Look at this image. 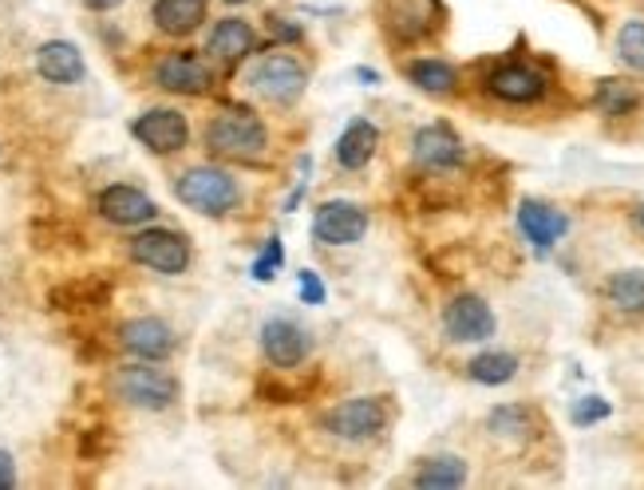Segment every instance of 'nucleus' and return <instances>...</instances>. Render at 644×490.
Returning a JSON list of instances; mask_svg holds the SVG:
<instances>
[{"label": "nucleus", "mask_w": 644, "mask_h": 490, "mask_svg": "<svg viewBox=\"0 0 644 490\" xmlns=\"http://www.w3.org/2000/svg\"><path fill=\"white\" fill-rule=\"evenodd\" d=\"M226 4H245V0H226Z\"/></svg>", "instance_id": "nucleus-35"}, {"label": "nucleus", "mask_w": 644, "mask_h": 490, "mask_svg": "<svg viewBox=\"0 0 644 490\" xmlns=\"http://www.w3.org/2000/svg\"><path fill=\"white\" fill-rule=\"evenodd\" d=\"M281 262H285V250H281V241L274 238L269 246H265L262 257L253 262V277H257V281H274V273L281 269Z\"/></svg>", "instance_id": "nucleus-29"}, {"label": "nucleus", "mask_w": 644, "mask_h": 490, "mask_svg": "<svg viewBox=\"0 0 644 490\" xmlns=\"http://www.w3.org/2000/svg\"><path fill=\"white\" fill-rule=\"evenodd\" d=\"M636 222H641V226H644V206H641V210H636Z\"/></svg>", "instance_id": "nucleus-34"}, {"label": "nucleus", "mask_w": 644, "mask_h": 490, "mask_svg": "<svg viewBox=\"0 0 644 490\" xmlns=\"http://www.w3.org/2000/svg\"><path fill=\"white\" fill-rule=\"evenodd\" d=\"M119 344L139 360H163L175 352V332L159 316H135L119 328Z\"/></svg>", "instance_id": "nucleus-12"}, {"label": "nucleus", "mask_w": 644, "mask_h": 490, "mask_svg": "<svg viewBox=\"0 0 644 490\" xmlns=\"http://www.w3.org/2000/svg\"><path fill=\"white\" fill-rule=\"evenodd\" d=\"M415 163L427 166V171H451V166L463 163V142L459 135L451 131L447 123H431V127H419L415 131Z\"/></svg>", "instance_id": "nucleus-11"}, {"label": "nucleus", "mask_w": 644, "mask_h": 490, "mask_svg": "<svg viewBox=\"0 0 644 490\" xmlns=\"http://www.w3.org/2000/svg\"><path fill=\"white\" fill-rule=\"evenodd\" d=\"M487 427H491V436H498V439H530L538 424H534V412H530V407H522V403H506V407H494Z\"/></svg>", "instance_id": "nucleus-24"}, {"label": "nucleus", "mask_w": 644, "mask_h": 490, "mask_svg": "<svg viewBox=\"0 0 644 490\" xmlns=\"http://www.w3.org/2000/svg\"><path fill=\"white\" fill-rule=\"evenodd\" d=\"M308 349H313L308 332L301 325H293V321L277 316V321H265L262 325V352L274 368H296L308 356Z\"/></svg>", "instance_id": "nucleus-10"}, {"label": "nucleus", "mask_w": 644, "mask_h": 490, "mask_svg": "<svg viewBox=\"0 0 644 490\" xmlns=\"http://www.w3.org/2000/svg\"><path fill=\"white\" fill-rule=\"evenodd\" d=\"M151 16L166 36H190L206 21V0H154Z\"/></svg>", "instance_id": "nucleus-20"}, {"label": "nucleus", "mask_w": 644, "mask_h": 490, "mask_svg": "<svg viewBox=\"0 0 644 490\" xmlns=\"http://www.w3.org/2000/svg\"><path fill=\"white\" fill-rule=\"evenodd\" d=\"M253 45H257V36H253L250 21H238V16L218 21V28L210 33V52L218 55V60H226V64L245 60L253 52Z\"/></svg>", "instance_id": "nucleus-19"}, {"label": "nucleus", "mask_w": 644, "mask_h": 490, "mask_svg": "<svg viewBox=\"0 0 644 490\" xmlns=\"http://www.w3.org/2000/svg\"><path fill=\"white\" fill-rule=\"evenodd\" d=\"M305 67L289 60V55H265L262 64L250 72V88L262 99H269V103H293L305 91Z\"/></svg>", "instance_id": "nucleus-5"}, {"label": "nucleus", "mask_w": 644, "mask_h": 490, "mask_svg": "<svg viewBox=\"0 0 644 490\" xmlns=\"http://www.w3.org/2000/svg\"><path fill=\"white\" fill-rule=\"evenodd\" d=\"M154 84L166 91H178V96H202V91H210V84H214V76H210V67L198 60V55H166L163 64L154 67Z\"/></svg>", "instance_id": "nucleus-13"}, {"label": "nucleus", "mask_w": 644, "mask_h": 490, "mask_svg": "<svg viewBox=\"0 0 644 490\" xmlns=\"http://www.w3.org/2000/svg\"><path fill=\"white\" fill-rule=\"evenodd\" d=\"M641 103V91L629 84V79H601L597 96H593V108L601 115H629V111Z\"/></svg>", "instance_id": "nucleus-25"}, {"label": "nucleus", "mask_w": 644, "mask_h": 490, "mask_svg": "<svg viewBox=\"0 0 644 490\" xmlns=\"http://www.w3.org/2000/svg\"><path fill=\"white\" fill-rule=\"evenodd\" d=\"M617 52L629 67L644 72V21H629L617 36Z\"/></svg>", "instance_id": "nucleus-27"}, {"label": "nucleus", "mask_w": 644, "mask_h": 490, "mask_svg": "<svg viewBox=\"0 0 644 490\" xmlns=\"http://www.w3.org/2000/svg\"><path fill=\"white\" fill-rule=\"evenodd\" d=\"M356 76H361L364 84H376V79H380V76H376V72H368V67H361V72H356Z\"/></svg>", "instance_id": "nucleus-33"}, {"label": "nucleus", "mask_w": 644, "mask_h": 490, "mask_svg": "<svg viewBox=\"0 0 644 490\" xmlns=\"http://www.w3.org/2000/svg\"><path fill=\"white\" fill-rule=\"evenodd\" d=\"M368 234V214L356 202H325L313 218V238L320 246H356Z\"/></svg>", "instance_id": "nucleus-7"}, {"label": "nucleus", "mask_w": 644, "mask_h": 490, "mask_svg": "<svg viewBox=\"0 0 644 490\" xmlns=\"http://www.w3.org/2000/svg\"><path fill=\"white\" fill-rule=\"evenodd\" d=\"M269 36H274V40H289V45H293V40H301V28H296V24H289V21H281V16H277V21H269Z\"/></svg>", "instance_id": "nucleus-31"}, {"label": "nucleus", "mask_w": 644, "mask_h": 490, "mask_svg": "<svg viewBox=\"0 0 644 490\" xmlns=\"http://www.w3.org/2000/svg\"><path fill=\"white\" fill-rule=\"evenodd\" d=\"M131 135L147 147V151L175 154V151H182L186 139H190V127H186V115H178V111L154 108L131 123Z\"/></svg>", "instance_id": "nucleus-9"}, {"label": "nucleus", "mask_w": 644, "mask_h": 490, "mask_svg": "<svg viewBox=\"0 0 644 490\" xmlns=\"http://www.w3.org/2000/svg\"><path fill=\"white\" fill-rule=\"evenodd\" d=\"M467 372L475 384L498 388V384H510L518 376V356H510V352H482V356L470 360Z\"/></svg>", "instance_id": "nucleus-23"}, {"label": "nucleus", "mask_w": 644, "mask_h": 490, "mask_svg": "<svg viewBox=\"0 0 644 490\" xmlns=\"http://www.w3.org/2000/svg\"><path fill=\"white\" fill-rule=\"evenodd\" d=\"M178 202H186L190 210L198 214H206V218H222V214H230L238 206V183H233L226 171L218 166H194V171H186L175 186Z\"/></svg>", "instance_id": "nucleus-1"}, {"label": "nucleus", "mask_w": 644, "mask_h": 490, "mask_svg": "<svg viewBox=\"0 0 644 490\" xmlns=\"http://www.w3.org/2000/svg\"><path fill=\"white\" fill-rule=\"evenodd\" d=\"M131 257L147 269L175 277L190 265V246L175 229H142L131 238Z\"/></svg>", "instance_id": "nucleus-4"}, {"label": "nucleus", "mask_w": 644, "mask_h": 490, "mask_svg": "<svg viewBox=\"0 0 644 490\" xmlns=\"http://www.w3.org/2000/svg\"><path fill=\"white\" fill-rule=\"evenodd\" d=\"M99 214L115 222V226H142V222H151L159 214V206L135 186H108L99 194Z\"/></svg>", "instance_id": "nucleus-15"}, {"label": "nucleus", "mask_w": 644, "mask_h": 490, "mask_svg": "<svg viewBox=\"0 0 644 490\" xmlns=\"http://www.w3.org/2000/svg\"><path fill=\"white\" fill-rule=\"evenodd\" d=\"M115 392L131 403V407L163 412V407H171V403L178 400V380L163 368L139 364V368H123L119 376H115Z\"/></svg>", "instance_id": "nucleus-3"}, {"label": "nucleus", "mask_w": 644, "mask_h": 490, "mask_svg": "<svg viewBox=\"0 0 644 490\" xmlns=\"http://www.w3.org/2000/svg\"><path fill=\"white\" fill-rule=\"evenodd\" d=\"M605 293L624 313H644V273H617V277H609Z\"/></svg>", "instance_id": "nucleus-26"}, {"label": "nucleus", "mask_w": 644, "mask_h": 490, "mask_svg": "<svg viewBox=\"0 0 644 490\" xmlns=\"http://www.w3.org/2000/svg\"><path fill=\"white\" fill-rule=\"evenodd\" d=\"M487 91L506 99V103H534V99L546 96V76L526 64H503L491 72Z\"/></svg>", "instance_id": "nucleus-14"}, {"label": "nucleus", "mask_w": 644, "mask_h": 490, "mask_svg": "<svg viewBox=\"0 0 644 490\" xmlns=\"http://www.w3.org/2000/svg\"><path fill=\"white\" fill-rule=\"evenodd\" d=\"M12 487H16V467H12L9 451H0V490H12Z\"/></svg>", "instance_id": "nucleus-32"}, {"label": "nucleus", "mask_w": 644, "mask_h": 490, "mask_svg": "<svg viewBox=\"0 0 644 490\" xmlns=\"http://www.w3.org/2000/svg\"><path fill=\"white\" fill-rule=\"evenodd\" d=\"M467 482V463L459 455H435L427 458L419 475H415V487L424 490H455Z\"/></svg>", "instance_id": "nucleus-21"}, {"label": "nucleus", "mask_w": 644, "mask_h": 490, "mask_svg": "<svg viewBox=\"0 0 644 490\" xmlns=\"http://www.w3.org/2000/svg\"><path fill=\"white\" fill-rule=\"evenodd\" d=\"M380 147V131H376V123L368 120H356L344 127V135L337 139V163L344 171H361V166L371 163V154Z\"/></svg>", "instance_id": "nucleus-18"}, {"label": "nucleus", "mask_w": 644, "mask_h": 490, "mask_svg": "<svg viewBox=\"0 0 644 490\" xmlns=\"http://www.w3.org/2000/svg\"><path fill=\"white\" fill-rule=\"evenodd\" d=\"M609 412L613 407L601 400V395H585V400L573 403V415H569V419L578 427H590V424H601V419H609Z\"/></svg>", "instance_id": "nucleus-28"}, {"label": "nucleus", "mask_w": 644, "mask_h": 490, "mask_svg": "<svg viewBox=\"0 0 644 490\" xmlns=\"http://www.w3.org/2000/svg\"><path fill=\"white\" fill-rule=\"evenodd\" d=\"M518 226H522L526 241H534V250H550V246L569 229V218L561 214V210L546 206V202L526 198L522 210H518Z\"/></svg>", "instance_id": "nucleus-17"}, {"label": "nucleus", "mask_w": 644, "mask_h": 490, "mask_svg": "<svg viewBox=\"0 0 644 490\" xmlns=\"http://www.w3.org/2000/svg\"><path fill=\"white\" fill-rule=\"evenodd\" d=\"M36 72H40L48 84H64V88L88 76L79 48L67 45V40H48V45H40V52H36Z\"/></svg>", "instance_id": "nucleus-16"}, {"label": "nucleus", "mask_w": 644, "mask_h": 490, "mask_svg": "<svg viewBox=\"0 0 644 490\" xmlns=\"http://www.w3.org/2000/svg\"><path fill=\"white\" fill-rule=\"evenodd\" d=\"M407 79H412L419 91H427V96H451L455 84H459L455 67L443 64V60H415V64L407 67Z\"/></svg>", "instance_id": "nucleus-22"}, {"label": "nucleus", "mask_w": 644, "mask_h": 490, "mask_svg": "<svg viewBox=\"0 0 644 490\" xmlns=\"http://www.w3.org/2000/svg\"><path fill=\"white\" fill-rule=\"evenodd\" d=\"M296 289H301V297H305V305H325V285H320V277L313 269H301Z\"/></svg>", "instance_id": "nucleus-30"}, {"label": "nucleus", "mask_w": 644, "mask_h": 490, "mask_svg": "<svg viewBox=\"0 0 644 490\" xmlns=\"http://www.w3.org/2000/svg\"><path fill=\"white\" fill-rule=\"evenodd\" d=\"M383 424H388V407L380 400H371V395H361V400H344L337 412H328L325 427L332 436L340 439H371L380 436Z\"/></svg>", "instance_id": "nucleus-8"}, {"label": "nucleus", "mask_w": 644, "mask_h": 490, "mask_svg": "<svg viewBox=\"0 0 644 490\" xmlns=\"http://www.w3.org/2000/svg\"><path fill=\"white\" fill-rule=\"evenodd\" d=\"M443 328L455 344H475V340H491L498 321H494L491 305L475 293L455 297L447 309H443Z\"/></svg>", "instance_id": "nucleus-6"}, {"label": "nucleus", "mask_w": 644, "mask_h": 490, "mask_svg": "<svg viewBox=\"0 0 644 490\" xmlns=\"http://www.w3.org/2000/svg\"><path fill=\"white\" fill-rule=\"evenodd\" d=\"M265 123L253 115V111L238 108L226 111L206 127V147L214 154H226V159H250V154L265 151Z\"/></svg>", "instance_id": "nucleus-2"}]
</instances>
